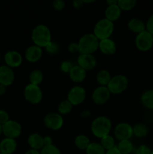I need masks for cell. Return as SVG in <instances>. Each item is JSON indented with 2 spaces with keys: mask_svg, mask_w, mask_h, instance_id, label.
Segmentation results:
<instances>
[{
  "mask_svg": "<svg viewBox=\"0 0 153 154\" xmlns=\"http://www.w3.org/2000/svg\"><path fill=\"white\" fill-rule=\"evenodd\" d=\"M116 147L122 154H130L134 150V144L130 140L120 141Z\"/></svg>",
  "mask_w": 153,
  "mask_h": 154,
  "instance_id": "obj_27",
  "label": "cell"
},
{
  "mask_svg": "<svg viewBox=\"0 0 153 154\" xmlns=\"http://www.w3.org/2000/svg\"><path fill=\"white\" fill-rule=\"evenodd\" d=\"M146 30L153 35V14L148 17L146 23Z\"/></svg>",
  "mask_w": 153,
  "mask_h": 154,
  "instance_id": "obj_39",
  "label": "cell"
},
{
  "mask_svg": "<svg viewBox=\"0 0 153 154\" xmlns=\"http://www.w3.org/2000/svg\"><path fill=\"white\" fill-rule=\"evenodd\" d=\"M128 86V80L123 75H117L112 77L107 85V88L111 94L118 95L126 90Z\"/></svg>",
  "mask_w": 153,
  "mask_h": 154,
  "instance_id": "obj_5",
  "label": "cell"
},
{
  "mask_svg": "<svg viewBox=\"0 0 153 154\" xmlns=\"http://www.w3.org/2000/svg\"><path fill=\"white\" fill-rule=\"evenodd\" d=\"M8 120H10L8 113L4 110H0V124L2 126Z\"/></svg>",
  "mask_w": 153,
  "mask_h": 154,
  "instance_id": "obj_38",
  "label": "cell"
},
{
  "mask_svg": "<svg viewBox=\"0 0 153 154\" xmlns=\"http://www.w3.org/2000/svg\"><path fill=\"white\" fill-rule=\"evenodd\" d=\"M60 47L58 45V44H57L56 42L53 41H51L49 44L46 46L45 48V51L48 54H50V55H54V54H56L59 51Z\"/></svg>",
  "mask_w": 153,
  "mask_h": 154,
  "instance_id": "obj_34",
  "label": "cell"
},
{
  "mask_svg": "<svg viewBox=\"0 0 153 154\" xmlns=\"http://www.w3.org/2000/svg\"><path fill=\"white\" fill-rule=\"evenodd\" d=\"M68 51L71 54L79 53V46H78L77 42H72V43L69 44L68 46Z\"/></svg>",
  "mask_w": 153,
  "mask_h": 154,
  "instance_id": "obj_40",
  "label": "cell"
},
{
  "mask_svg": "<svg viewBox=\"0 0 153 154\" xmlns=\"http://www.w3.org/2000/svg\"><path fill=\"white\" fill-rule=\"evenodd\" d=\"M106 3L108 5H114L118 4V0H108L106 2Z\"/></svg>",
  "mask_w": 153,
  "mask_h": 154,
  "instance_id": "obj_47",
  "label": "cell"
},
{
  "mask_svg": "<svg viewBox=\"0 0 153 154\" xmlns=\"http://www.w3.org/2000/svg\"><path fill=\"white\" fill-rule=\"evenodd\" d=\"M68 75L70 79L73 82L80 84L85 81L86 78V71L84 70L78 65H76V66H74L70 72H69Z\"/></svg>",
  "mask_w": 153,
  "mask_h": 154,
  "instance_id": "obj_19",
  "label": "cell"
},
{
  "mask_svg": "<svg viewBox=\"0 0 153 154\" xmlns=\"http://www.w3.org/2000/svg\"><path fill=\"white\" fill-rule=\"evenodd\" d=\"M52 8L55 9L56 11H62L64 8L65 7V2L63 0H55L52 2Z\"/></svg>",
  "mask_w": 153,
  "mask_h": 154,
  "instance_id": "obj_37",
  "label": "cell"
},
{
  "mask_svg": "<svg viewBox=\"0 0 153 154\" xmlns=\"http://www.w3.org/2000/svg\"><path fill=\"white\" fill-rule=\"evenodd\" d=\"M28 78H29V84L39 86V84H41L44 80L43 72L39 69H34L32 71Z\"/></svg>",
  "mask_w": 153,
  "mask_h": 154,
  "instance_id": "obj_28",
  "label": "cell"
},
{
  "mask_svg": "<svg viewBox=\"0 0 153 154\" xmlns=\"http://www.w3.org/2000/svg\"><path fill=\"white\" fill-rule=\"evenodd\" d=\"M122 14V10L118 6V4L114 5H108L105 9L104 16L106 20L113 23L119 19Z\"/></svg>",
  "mask_w": 153,
  "mask_h": 154,
  "instance_id": "obj_21",
  "label": "cell"
},
{
  "mask_svg": "<svg viewBox=\"0 0 153 154\" xmlns=\"http://www.w3.org/2000/svg\"><path fill=\"white\" fill-rule=\"evenodd\" d=\"M140 102L144 108L148 110H153V89L146 90L142 93Z\"/></svg>",
  "mask_w": 153,
  "mask_h": 154,
  "instance_id": "obj_23",
  "label": "cell"
},
{
  "mask_svg": "<svg viewBox=\"0 0 153 154\" xmlns=\"http://www.w3.org/2000/svg\"><path fill=\"white\" fill-rule=\"evenodd\" d=\"M23 96L26 100L32 105H38L43 99V93L40 87L31 84H27L25 87Z\"/></svg>",
  "mask_w": 153,
  "mask_h": 154,
  "instance_id": "obj_6",
  "label": "cell"
},
{
  "mask_svg": "<svg viewBox=\"0 0 153 154\" xmlns=\"http://www.w3.org/2000/svg\"><path fill=\"white\" fill-rule=\"evenodd\" d=\"M148 129L144 123H136L133 126V135L136 138H144L148 135Z\"/></svg>",
  "mask_w": 153,
  "mask_h": 154,
  "instance_id": "obj_26",
  "label": "cell"
},
{
  "mask_svg": "<svg viewBox=\"0 0 153 154\" xmlns=\"http://www.w3.org/2000/svg\"><path fill=\"white\" fill-rule=\"evenodd\" d=\"M136 1L135 0H118V6L122 11H130L135 7Z\"/></svg>",
  "mask_w": 153,
  "mask_h": 154,
  "instance_id": "obj_32",
  "label": "cell"
},
{
  "mask_svg": "<svg viewBox=\"0 0 153 154\" xmlns=\"http://www.w3.org/2000/svg\"><path fill=\"white\" fill-rule=\"evenodd\" d=\"M17 148V142L15 139L4 138L0 141V150L3 154H13Z\"/></svg>",
  "mask_w": 153,
  "mask_h": 154,
  "instance_id": "obj_18",
  "label": "cell"
},
{
  "mask_svg": "<svg viewBox=\"0 0 153 154\" xmlns=\"http://www.w3.org/2000/svg\"><path fill=\"white\" fill-rule=\"evenodd\" d=\"M24 154H40L39 150H33V149H30V150H27Z\"/></svg>",
  "mask_w": 153,
  "mask_h": 154,
  "instance_id": "obj_45",
  "label": "cell"
},
{
  "mask_svg": "<svg viewBox=\"0 0 153 154\" xmlns=\"http://www.w3.org/2000/svg\"><path fill=\"white\" fill-rule=\"evenodd\" d=\"M77 43L80 54H92L98 49L99 40L93 33L81 36Z\"/></svg>",
  "mask_w": 153,
  "mask_h": 154,
  "instance_id": "obj_3",
  "label": "cell"
},
{
  "mask_svg": "<svg viewBox=\"0 0 153 154\" xmlns=\"http://www.w3.org/2000/svg\"><path fill=\"white\" fill-rule=\"evenodd\" d=\"M135 45L136 48L142 52L150 51L153 48V35L145 30L136 35L135 38Z\"/></svg>",
  "mask_w": 153,
  "mask_h": 154,
  "instance_id": "obj_7",
  "label": "cell"
},
{
  "mask_svg": "<svg viewBox=\"0 0 153 154\" xmlns=\"http://www.w3.org/2000/svg\"><path fill=\"white\" fill-rule=\"evenodd\" d=\"M72 108H73V105L68 99L63 100L58 105V114H61L62 116L66 115L72 111Z\"/></svg>",
  "mask_w": 153,
  "mask_h": 154,
  "instance_id": "obj_31",
  "label": "cell"
},
{
  "mask_svg": "<svg viewBox=\"0 0 153 154\" xmlns=\"http://www.w3.org/2000/svg\"><path fill=\"white\" fill-rule=\"evenodd\" d=\"M31 37L34 45L41 48H46V45L52 41L50 30L44 24L36 26L32 29Z\"/></svg>",
  "mask_w": 153,
  "mask_h": 154,
  "instance_id": "obj_1",
  "label": "cell"
},
{
  "mask_svg": "<svg viewBox=\"0 0 153 154\" xmlns=\"http://www.w3.org/2000/svg\"><path fill=\"white\" fill-rule=\"evenodd\" d=\"M151 152L152 150L148 146L146 145V144H142L136 148L135 154H151Z\"/></svg>",
  "mask_w": 153,
  "mask_h": 154,
  "instance_id": "obj_36",
  "label": "cell"
},
{
  "mask_svg": "<svg viewBox=\"0 0 153 154\" xmlns=\"http://www.w3.org/2000/svg\"><path fill=\"white\" fill-rule=\"evenodd\" d=\"M114 135L118 141L130 140L133 136V126L128 123H120L114 129Z\"/></svg>",
  "mask_w": 153,
  "mask_h": 154,
  "instance_id": "obj_11",
  "label": "cell"
},
{
  "mask_svg": "<svg viewBox=\"0 0 153 154\" xmlns=\"http://www.w3.org/2000/svg\"><path fill=\"white\" fill-rule=\"evenodd\" d=\"M72 5H73V7L74 8L80 9L83 5V2H82V0H74L73 3H72Z\"/></svg>",
  "mask_w": 153,
  "mask_h": 154,
  "instance_id": "obj_41",
  "label": "cell"
},
{
  "mask_svg": "<svg viewBox=\"0 0 153 154\" xmlns=\"http://www.w3.org/2000/svg\"><path fill=\"white\" fill-rule=\"evenodd\" d=\"M91 115V111H88V110H84L82 112L80 113V116L83 118H86V117H88Z\"/></svg>",
  "mask_w": 153,
  "mask_h": 154,
  "instance_id": "obj_44",
  "label": "cell"
},
{
  "mask_svg": "<svg viewBox=\"0 0 153 154\" xmlns=\"http://www.w3.org/2000/svg\"><path fill=\"white\" fill-rule=\"evenodd\" d=\"M2 134L5 138L15 139L19 138L22 134V126L19 122L10 120L2 125Z\"/></svg>",
  "mask_w": 153,
  "mask_h": 154,
  "instance_id": "obj_8",
  "label": "cell"
},
{
  "mask_svg": "<svg viewBox=\"0 0 153 154\" xmlns=\"http://www.w3.org/2000/svg\"><path fill=\"white\" fill-rule=\"evenodd\" d=\"M98 49L105 55H112L116 51V44L110 38L103 39L99 41Z\"/></svg>",
  "mask_w": 153,
  "mask_h": 154,
  "instance_id": "obj_17",
  "label": "cell"
},
{
  "mask_svg": "<svg viewBox=\"0 0 153 154\" xmlns=\"http://www.w3.org/2000/svg\"><path fill=\"white\" fill-rule=\"evenodd\" d=\"M27 143L28 146L33 150L40 151L44 147V137L38 133H32L27 138Z\"/></svg>",
  "mask_w": 153,
  "mask_h": 154,
  "instance_id": "obj_20",
  "label": "cell"
},
{
  "mask_svg": "<svg viewBox=\"0 0 153 154\" xmlns=\"http://www.w3.org/2000/svg\"><path fill=\"white\" fill-rule=\"evenodd\" d=\"M100 144L106 151V150L113 148L114 147H116L115 139H114L113 137L110 135H106V136L100 138Z\"/></svg>",
  "mask_w": 153,
  "mask_h": 154,
  "instance_id": "obj_30",
  "label": "cell"
},
{
  "mask_svg": "<svg viewBox=\"0 0 153 154\" xmlns=\"http://www.w3.org/2000/svg\"><path fill=\"white\" fill-rule=\"evenodd\" d=\"M52 144V139L50 136L46 135V136L44 137V146H49Z\"/></svg>",
  "mask_w": 153,
  "mask_h": 154,
  "instance_id": "obj_42",
  "label": "cell"
},
{
  "mask_svg": "<svg viewBox=\"0 0 153 154\" xmlns=\"http://www.w3.org/2000/svg\"><path fill=\"white\" fill-rule=\"evenodd\" d=\"M0 153H1V150H0Z\"/></svg>",
  "mask_w": 153,
  "mask_h": 154,
  "instance_id": "obj_51",
  "label": "cell"
},
{
  "mask_svg": "<svg viewBox=\"0 0 153 154\" xmlns=\"http://www.w3.org/2000/svg\"><path fill=\"white\" fill-rule=\"evenodd\" d=\"M105 154H122L120 153V151L118 150V149L117 148V147H114L113 148L110 149V150H108L105 152Z\"/></svg>",
  "mask_w": 153,
  "mask_h": 154,
  "instance_id": "obj_43",
  "label": "cell"
},
{
  "mask_svg": "<svg viewBox=\"0 0 153 154\" xmlns=\"http://www.w3.org/2000/svg\"><path fill=\"white\" fill-rule=\"evenodd\" d=\"M105 152L106 150L98 142H91L86 150V154H105Z\"/></svg>",
  "mask_w": 153,
  "mask_h": 154,
  "instance_id": "obj_29",
  "label": "cell"
},
{
  "mask_svg": "<svg viewBox=\"0 0 153 154\" xmlns=\"http://www.w3.org/2000/svg\"><path fill=\"white\" fill-rule=\"evenodd\" d=\"M42 54H43L42 48L37 45H33L27 48V49L26 50L25 58L29 63H37L42 57Z\"/></svg>",
  "mask_w": 153,
  "mask_h": 154,
  "instance_id": "obj_16",
  "label": "cell"
},
{
  "mask_svg": "<svg viewBox=\"0 0 153 154\" xmlns=\"http://www.w3.org/2000/svg\"><path fill=\"white\" fill-rule=\"evenodd\" d=\"M73 67V63L70 61H68V60L62 62L61 65H60V69L64 74H69V72H70V70H71V69Z\"/></svg>",
  "mask_w": 153,
  "mask_h": 154,
  "instance_id": "obj_35",
  "label": "cell"
},
{
  "mask_svg": "<svg viewBox=\"0 0 153 154\" xmlns=\"http://www.w3.org/2000/svg\"><path fill=\"white\" fill-rule=\"evenodd\" d=\"M128 28L130 32L136 35L146 30V23L139 18H132L128 23Z\"/></svg>",
  "mask_w": 153,
  "mask_h": 154,
  "instance_id": "obj_22",
  "label": "cell"
},
{
  "mask_svg": "<svg viewBox=\"0 0 153 154\" xmlns=\"http://www.w3.org/2000/svg\"><path fill=\"white\" fill-rule=\"evenodd\" d=\"M40 154H61L59 148L54 144L49 146H44L40 150Z\"/></svg>",
  "mask_w": 153,
  "mask_h": 154,
  "instance_id": "obj_33",
  "label": "cell"
},
{
  "mask_svg": "<svg viewBox=\"0 0 153 154\" xmlns=\"http://www.w3.org/2000/svg\"><path fill=\"white\" fill-rule=\"evenodd\" d=\"M82 2H83V4H84V3H86V4H88V3L94 2V0H88V1H87V0H82Z\"/></svg>",
  "mask_w": 153,
  "mask_h": 154,
  "instance_id": "obj_48",
  "label": "cell"
},
{
  "mask_svg": "<svg viewBox=\"0 0 153 154\" xmlns=\"http://www.w3.org/2000/svg\"><path fill=\"white\" fill-rule=\"evenodd\" d=\"M77 65L86 71L92 70L97 66V60L93 54H80L77 57Z\"/></svg>",
  "mask_w": 153,
  "mask_h": 154,
  "instance_id": "obj_13",
  "label": "cell"
},
{
  "mask_svg": "<svg viewBox=\"0 0 153 154\" xmlns=\"http://www.w3.org/2000/svg\"><path fill=\"white\" fill-rule=\"evenodd\" d=\"M151 154H153V150H152V152H151Z\"/></svg>",
  "mask_w": 153,
  "mask_h": 154,
  "instance_id": "obj_50",
  "label": "cell"
},
{
  "mask_svg": "<svg viewBox=\"0 0 153 154\" xmlns=\"http://www.w3.org/2000/svg\"><path fill=\"white\" fill-rule=\"evenodd\" d=\"M0 154H3V153H0Z\"/></svg>",
  "mask_w": 153,
  "mask_h": 154,
  "instance_id": "obj_52",
  "label": "cell"
},
{
  "mask_svg": "<svg viewBox=\"0 0 153 154\" xmlns=\"http://www.w3.org/2000/svg\"><path fill=\"white\" fill-rule=\"evenodd\" d=\"M86 92L82 87L76 85L70 89L68 93L67 99L73 105V106L79 105L85 101Z\"/></svg>",
  "mask_w": 153,
  "mask_h": 154,
  "instance_id": "obj_9",
  "label": "cell"
},
{
  "mask_svg": "<svg viewBox=\"0 0 153 154\" xmlns=\"http://www.w3.org/2000/svg\"><path fill=\"white\" fill-rule=\"evenodd\" d=\"M111 78H112V77H111L110 73L107 70H105V69H102V70L99 71L98 72L97 75H96L97 82L98 83L99 85L103 86V87H107Z\"/></svg>",
  "mask_w": 153,
  "mask_h": 154,
  "instance_id": "obj_24",
  "label": "cell"
},
{
  "mask_svg": "<svg viewBox=\"0 0 153 154\" xmlns=\"http://www.w3.org/2000/svg\"><path fill=\"white\" fill-rule=\"evenodd\" d=\"M15 79V75L13 69L6 65L0 66V84L6 87L10 86Z\"/></svg>",
  "mask_w": 153,
  "mask_h": 154,
  "instance_id": "obj_14",
  "label": "cell"
},
{
  "mask_svg": "<svg viewBox=\"0 0 153 154\" xmlns=\"http://www.w3.org/2000/svg\"><path fill=\"white\" fill-rule=\"evenodd\" d=\"M110 92L107 87L99 86L94 90L92 94V99L96 105H102L106 104L110 98Z\"/></svg>",
  "mask_w": 153,
  "mask_h": 154,
  "instance_id": "obj_12",
  "label": "cell"
},
{
  "mask_svg": "<svg viewBox=\"0 0 153 154\" xmlns=\"http://www.w3.org/2000/svg\"><path fill=\"white\" fill-rule=\"evenodd\" d=\"M112 129V123L108 117L99 116L96 117L91 123V132L94 136L101 138L110 135Z\"/></svg>",
  "mask_w": 153,
  "mask_h": 154,
  "instance_id": "obj_2",
  "label": "cell"
},
{
  "mask_svg": "<svg viewBox=\"0 0 153 154\" xmlns=\"http://www.w3.org/2000/svg\"><path fill=\"white\" fill-rule=\"evenodd\" d=\"M91 143L89 138L85 135H79L75 138L74 145L80 150H86Z\"/></svg>",
  "mask_w": 153,
  "mask_h": 154,
  "instance_id": "obj_25",
  "label": "cell"
},
{
  "mask_svg": "<svg viewBox=\"0 0 153 154\" xmlns=\"http://www.w3.org/2000/svg\"><path fill=\"white\" fill-rule=\"evenodd\" d=\"M4 63L6 66L14 69L20 66L22 63V57L18 51H8L4 57Z\"/></svg>",
  "mask_w": 153,
  "mask_h": 154,
  "instance_id": "obj_15",
  "label": "cell"
},
{
  "mask_svg": "<svg viewBox=\"0 0 153 154\" xmlns=\"http://www.w3.org/2000/svg\"><path fill=\"white\" fill-rule=\"evenodd\" d=\"M114 31V24L106 18L100 19L94 25L93 34L99 41L110 38Z\"/></svg>",
  "mask_w": 153,
  "mask_h": 154,
  "instance_id": "obj_4",
  "label": "cell"
},
{
  "mask_svg": "<svg viewBox=\"0 0 153 154\" xmlns=\"http://www.w3.org/2000/svg\"><path fill=\"white\" fill-rule=\"evenodd\" d=\"M6 93V87L5 86L0 84V96H3Z\"/></svg>",
  "mask_w": 153,
  "mask_h": 154,
  "instance_id": "obj_46",
  "label": "cell"
},
{
  "mask_svg": "<svg viewBox=\"0 0 153 154\" xmlns=\"http://www.w3.org/2000/svg\"><path fill=\"white\" fill-rule=\"evenodd\" d=\"M44 123L47 129L56 131L63 126L64 119L62 116L58 113L51 112L45 115L44 118Z\"/></svg>",
  "mask_w": 153,
  "mask_h": 154,
  "instance_id": "obj_10",
  "label": "cell"
},
{
  "mask_svg": "<svg viewBox=\"0 0 153 154\" xmlns=\"http://www.w3.org/2000/svg\"><path fill=\"white\" fill-rule=\"evenodd\" d=\"M2 134V126L0 124V135H1Z\"/></svg>",
  "mask_w": 153,
  "mask_h": 154,
  "instance_id": "obj_49",
  "label": "cell"
}]
</instances>
